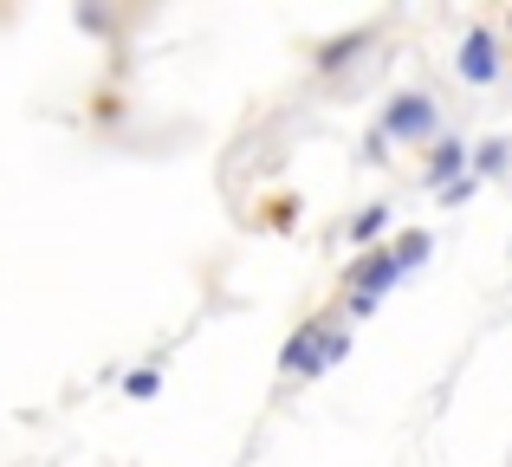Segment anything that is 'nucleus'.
<instances>
[{
    "label": "nucleus",
    "instance_id": "1",
    "mask_svg": "<svg viewBox=\"0 0 512 467\" xmlns=\"http://www.w3.org/2000/svg\"><path fill=\"white\" fill-rule=\"evenodd\" d=\"M435 253V240H428V228H402L389 247H370L357 266H350V292H363V299H383L389 286H396L402 273H415V266Z\"/></svg>",
    "mask_w": 512,
    "mask_h": 467
},
{
    "label": "nucleus",
    "instance_id": "2",
    "mask_svg": "<svg viewBox=\"0 0 512 467\" xmlns=\"http://www.w3.org/2000/svg\"><path fill=\"white\" fill-rule=\"evenodd\" d=\"M344 357H350V331L325 325V318H305V325L286 338L279 364H286V377H325V370L344 364Z\"/></svg>",
    "mask_w": 512,
    "mask_h": 467
},
{
    "label": "nucleus",
    "instance_id": "3",
    "mask_svg": "<svg viewBox=\"0 0 512 467\" xmlns=\"http://www.w3.org/2000/svg\"><path fill=\"white\" fill-rule=\"evenodd\" d=\"M376 130H383L389 143H428V137H435V98H422V91H396V98L383 104V117H376Z\"/></svg>",
    "mask_w": 512,
    "mask_h": 467
},
{
    "label": "nucleus",
    "instance_id": "4",
    "mask_svg": "<svg viewBox=\"0 0 512 467\" xmlns=\"http://www.w3.org/2000/svg\"><path fill=\"white\" fill-rule=\"evenodd\" d=\"M454 72L467 78V85H500L506 59H500V39L487 33V26H474V33L461 39V59H454Z\"/></svg>",
    "mask_w": 512,
    "mask_h": 467
},
{
    "label": "nucleus",
    "instance_id": "5",
    "mask_svg": "<svg viewBox=\"0 0 512 467\" xmlns=\"http://www.w3.org/2000/svg\"><path fill=\"white\" fill-rule=\"evenodd\" d=\"M467 176V143L461 137H435V150H428V189H448V182Z\"/></svg>",
    "mask_w": 512,
    "mask_h": 467
},
{
    "label": "nucleus",
    "instance_id": "6",
    "mask_svg": "<svg viewBox=\"0 0 512 467\" xmlns=\"http://www.w3.org/2000/svg\"><path fill=\"white\" fill-rule=\"evenodd\" d=\"M383 228H389V208H383V202H370L363 215H350V240H357L363 253H370L376 240H383Z\"/></svg>",
    "mask_w": 512,
    "mask_h": 467
},
{
    "label": "nucleus",
    "instance_id": "7",
    "mask_svg": "<svg viewBox=\"0 0 512 467\" xmlns=\"http://www.w3.org/2000/svg\"><path fill=\"white\" fill-rule=\"evenodd\" d=\"M124 396H130V403H150V396H163V370H156V364H137V370L124 377Z\"/></svg>",
    "mask_w": 512,
    "mask_h": 467
},
{
    "label": "nucleus",
    "instance_id": "8",
    "mask_svg": "<svg viewBox=\"0 0 512 467\" xmlns=\"http://www.w3.org/2000/svg\"><path fill=\"white\" fill-rule=\"evenodd\" d=\"M506 156H512V143H506V137H487V143L474 150V176H500Z\"/></svg>",
    "mask_w": 512,
    "mask_h": 467
},
{
    "label": "nucleus",
    "instance_id": "9",
    "mask_svg": "<svg viewBox=\"0 0 512 467\" xmlns=\"http://www.w3.org/2000/svg\"><path fill=\"white\" fill-rule=\"evenodd\" d=\"M474 189H480V176L467 169V176H461V182H448V189H441L435 202H441V208H461V202H474Z\"/></svg>",
    "mask_w": 512,
    "mask_h": 467
}]
</instances>
